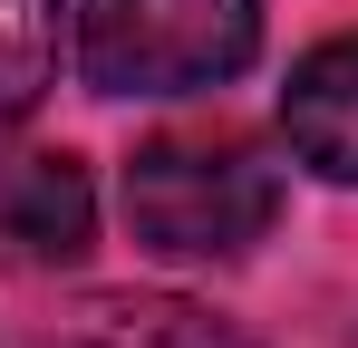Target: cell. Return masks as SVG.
<instances>
[{
  "mask_svg": "<svg viewBox=\"0 0 358 348\" xmlns=\"http://www.w3.org/2000/svg\"><path fill=\"white\" fill-rule=\"evenodd\" d=\"M281 145L320 184H358V29L320 39L281 87Z\"/></svg>",
  "mask_w": 358,
  "mask_h": 348,
  "instance_id": "4",
  "label": "cell"
},
{
  "mask_svg": "<svg viewBox=\"0 0 358 348\" xmlns=\"http://www.w3.org/2000/svg\"><path fill=\"white\" fill-rule=\"evenodd\" d=\"M271 223H281V165L233 126L155 136L126 155V232L155 261L223 271V261H252L271 242Z\"/></svg>",
  "mask_w": 358,
  "mask_h": 348,
  "instance_id": "1",
  "label": "cell"
},
{
  "mask_svg": "<svg viewBox=\"0 0 358 348\" xmlns=\"http://www.w3.org/2000/svg\"><path fill=\"white\" fill-rule=\"evenodd\" d=\"M262 58V0H78L97 97H203Z\"/></svg>",
  "mask_w": 358,
  "mask_h": 348,
  "instance_id": "2",
  "label": "cell"
},
{
  "mask_svg": "<svg viewBox=\"0 0 358 348\" xmlns=\"http://www.w3.org/2000/svg\"><path fill=\"white\" fill-rule=\"evenodd\" d=\"M97 242V184L78 155H0V271H68Z\"/></svg>",
  "mask_w": 358,
  "mask_h": 348,
  "instance_id": "3",
  "label": "cell"
},
{
  "mask_svg": "<svg viewBox=\"0 0 358 348\" xmlns=\"http://www.w3.org/2000/svg\"><path fill=\"white\" fill-rule=\"evenodd\" d=\"M59 348H262V339H242L233 319H213L194 300H136V290H117V300H87Z\"/></svg>",
  "mask_w": 358,
  "mask_h": 348,
  "instance_id": "5",
  "label": "cell"
},
{
  "mask_svg": "<svg viewBox=\"0 0 358 348\" xmlns=\"http://www.w3.org/2000/svg\"><path fill=\"white\" fill-rule=\"evenodd\" d=\"M68 49V0H0V136L59 87Z\"/></svg>",
  "mask_w": 358,
  "mask_h": 348,
  "instance_id": "6",
  "label": "cell"
}]
</instances>
